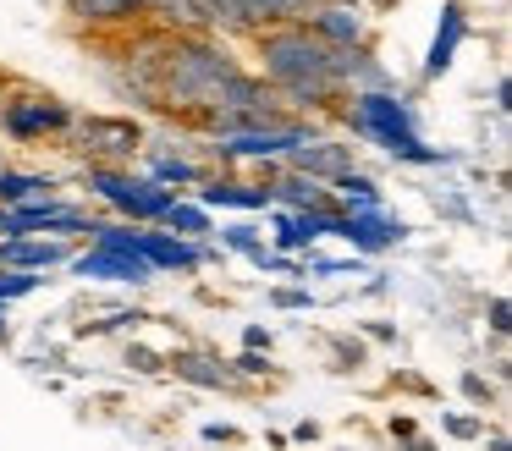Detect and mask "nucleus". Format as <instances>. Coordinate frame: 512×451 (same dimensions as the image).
<instances>
[{
    "label": "nucleus",
    "mask_w": 512,
    "mask_h": 451,
    "mask_svg": "<svg viewBox=\"0 0 512 451\" xmlns=\"http://www.w3.org/2000/svg\"><path fill=\"white\" fill-rule=\"evenodd\" d=\"M199 209H270L265 182H243V176H204L199 182Z\"/></svg>",
    "instance_id": "4468645a"
},
{
    "label": "nucleus",
    "mask_w": 512,
    "mask_h": 451,
    "mask_svg": "<svg viewBox=\"0 0 512 451\" xmlns=\"http://www.w3.org/2000/svg\"><path fill=\"white\" fill-rule=\"evenodd\" d=\"M50 193H61V182L50 171H17V165L0 171V209L34 204V198H50Z\"/></svg>",
    "instance_id": "f3484780"
},
{
    "label": "nucleus",
    "mask_w": 512,
    "mask_h": 451,
    "mask_svg": "<svg viewBox=\"0 0 512 451\" xmlns=\"http://www.w3.org/2000/svg\"><path fill=\"white\" fill-rule=\"evenodd\" d=\"M6 165H12V160H6V143H0V171H6Z\"/></svg>",
    "instance_id": "c85d7f7f"
},
{
    "label": "nucleus",
    "mask_w": 512,
    "mask_h": 451,
    "mask_svg": "<svg viewBox=\"0 0 512 451\" xmlns=\"http://www.w3.org/2000/svg\"><path fill=\"white\" fill-rule=\"evenodd\" d=\"M336 116L347 121V132H358L364 143L386 149L391 160H413V165H435L441 154L419 143V121H413L408 99L397 88H380V94H347Z\"/></svg>",
    "instance_id": "7ed1b4c3"
},
{
    "label": "nucleus",
    "mask_w": 512,
    "mask_h": 451,
    "mask_svg": "<svg viewBox=\"0 0 512 451\" xmlns=\"http://www.w3.org/2000/svg\"><path fill=\"white\" fill-rule=\"evenodd\" d=\"M67 11L89 33H133L149 22V0H67Z\"/></svg>",
    "instance_id": "9d476101"
},
{
    "label": "nucleus",
    "mask_w": 512,
    "mask_h": 451,
    "mask_svg": "<svg viewBox=\"0 0 512 451\" xmlns=\"http://www.w3.org/2000/svg\"><path fill=\"white\" fill-rule=\"evenodd\" d=\"M67 264L72 275H100V281H155V270L144 259H127V253H111V248H89Z\"/></svg>",
    "instance_id": "dca6fc26"
},
{
    "label": "nucleus",
    "mask_w": 512,
    "mask_h": 451,
    "mask_svg": "<svg viewBox=\"0 0 512 451\" xmlns=\"http://www.w3.org/2000/svg\"><path fill=\"white\" fill-rule=\"evenodd\" d=\"M72 121H78V110L34 83H12V94L0 105V132L12 143H61L72 132Z\"/></svg>",
    "instance_id": "20e7f679"
},
{
    "label": "nucleus",
    "mask_w": 512,
    "mask_h": 451,
    "mask_svg": "<svg viewBox=\"0 0 512 451\" xmlns=\"http://www.w3.org/2000/svg\"><path fill=\"white\" fill-rule=\"evenodd\" d=\"M232 72H243V61L226 50V39H215V33H166V50H160L155 66V110L199 121Z\"/></svg>",
    "instance_id": "f03ea898"
},
{
    "label": "nucleus",
    "mask_w": 512,
    "mask_h": 451,
    "mask_svg": "<svg viewBox=\"0 0 512 451\" xmlns=\"http://www.w3.org/2000/svg\"><path fill=\"white\" fill-rule=\"evenodd\" d=\"M177 374H182V380H193V385H232V380H237L226 363L204 358V352H182V358H177Z\"/></svg>",
    "instance_id": "6ab92c4d"
},
{
    "label": "nucleus",
    "mask_w": 512,
    "mask_h": 451,
    "mask_svg": "<svg viewBox=\"0 0 512 451\" xmlns=\"http://www.w3.org/2000/svg\"><path fill=\"white\" fill-rule=\"evenodd\" d=\"M331 237L353 242V248L375 253V248H391V242L402 237V220H391L386 209H353V215H336Z\"/></svg>",
    "instance_id": "f8f14e48"
},
{
    "label": "nucleus",
    "mask_w": 512,
    "mask_h": 451,
    "mask_svg": "<svg viewBox=\"0 0 512 451\" xmlns=\"http://www.w3.org/2000/svg\"><path fill=\"white\" fill-rule=\"evenodd\" d=\"M507 325H512V308H507V297H496V303H490V330L507 336Z\"/></svg>",
    "instance_id": "4be33fe9"
},
{
    "label": "nucleus",
    "mask_w": 512,
    "mask_h": 451,
    "mask_svg": "<svg viewBox=\"0 0 512 451\" xmlns=\"http://www.w3.org/2000/svg\"><path fill=\"white\" fill-rule=\"evenodd\" d=\"M446 429H452V435H479V424H474V418H446Z\"/></svg>",
    "instance_id": "393cba45"
},
{
    "label": "nucleus",
    "mask_w": 512,
    "mask_h": 451,
    "mask_svg": "<svg viewBox=\"0 0 512 451\" xmlns=\"http://www.w3.org/2000/svg\"><path fill=\"white\" fill-rule=\"evenodd\" d=\"M303 28L314 33V39H325L331 50H353V44H369V17L358 0H320V6L309 11V22Z\"/></svg>",
    "instance_id": "6e6552de"
},
{
    "label": "nucleus",
    "mask_w": 512,
    "mask_h": 451,
    "mask_svg": "<svg viewBox=\"0 0 512 451\" xmlns=\"http://www.w3.org/2000/svg\"><path fill=\"white\" fill-rule=\"evenodd\" d=\"M243 341H248V352H259V347H270V330H265V325H248Z\"/></svg>",
    "instance_id": "5701e85b"
},
{
    "label": "nucleus",
    "mask_w": 512,
    "mask_h": 451,
    "mask_svg": "<svg viewBox=\"0 0 512 451\" xmlns=\"http://www.w3.org/2000/svg\"><path fill=\"white\" fill-rule=\"evenodd\" d=\"M463 391H468V396H490V385L479 380V374H468V380H463Z\"/></svg>",
    "instance_id": "bb28decb"
},
{
    "label": "nucleus",
    "mask_w": 512,
    "mask_h": 451,
    "mask_svg": "<svg viewBox=\"0 0 512 451\" xmlns=\"http://www.w3.org/2000/svg\"><path fill=\"white\" fill-rule=\"evenodd\" d=\"M12 83H17L12 72H0V105H6V94H12Z\"/></svg>",
    "instance_id": "cd10ccee"
},
{
    "label": "nucleus",
    "mask_w": 512,
    "mask_h": 451,
    "mask_svg": "<svg viewBox=\"0 0 512 451\" xmlns=\"http://www.w3.org/2000/svg\"><path fill=\"white\" fill-rule=\"evenodd\" d=\"M281 308H309V292H276Z\"/></svg>",
    "instance_id": "a878e982"
},
{
    "label": "nucleus",
    "mask_w": 512,
    "mask_h": 451,
    "mask_svg": "<svg viewBox=\"0 0 512 451\" xmlns=\"http://www.w3.org/2000/svg\"><path fill=\"white\" fill-rule=\"evenodd\" d=\"M468 39V22L457 6H441V28H435V44H430V61H424V77H441L446 66L457 61V44Z\"/></svg>",
    "instance_id": "a211bd4d"
},
{
    "label": "nucleus",
    "mask_w": 512,
    "mask_h": 451,
    "mask_svg": "<svg viewBox=\"0 0 512 451\" xmlns=\"http://www.w3.org/2000/svg\"><path fill=\"white\" fill-rule=\"evenodd\" d=\"M309 138H320V127L303 121V116H287V121H276V127H248V132H232V138H215L210 154L221 165H281Z\"/></svg>",
    "instance_id": "423d86ee"
},
{
    "label": "nucleus",
    "mask_w": 512,
    "mask_h": 451,
    "mask_svg": "<svg viewBox=\"0 0 512 451\" xmlns=\"http://www.w3.org/2000/svg\"><path fill=\"white\" fill-rule=\"evenodd\" d=\"M221 242H226L232 253H259V248H265L254 226H226V231H221Z\"/></svg>",
    "instance_id": "412c9836"
},
{
    "label": "nucleus",
    "mask_w": 512,
    "mask_h": 451,
    "mask_svg": "<svg viewBox=\"0 0 512 451\" xmlns=\"http://www.w3.org/2000/svg\"><path fill=\"white\" fill-rule=\"evenodd\" d=\"M232 374H265V358H259V352H243V358H237V369Z\"/></svg>",
    "instance_id": "b1692460"
},
{
    "label": "nucleus",
    "mask_w": 512,
    "mask_h": 451,
    "mask_svg": "<svg viewBox=\"0 0 512 451\" xmlns=\"http://www.w3.org/2000/svg\"><path fill=\"white\" fill-rule=\"evenodd\" d=\"M259 55V77L276 88V99L287 105V116H336L342 110V88L331 72V44L314 39L303 22H276V28H259L254 39Z\"/></svg>",
    "instance_id": "f257e3e1"
},
{
    "label": "nucleus",
    "mask_w": 512,
    "mask_h": 451,
    "mask_svg": "<svg viewBox=\"0 0 512 451\" xmlns=\"http://www.w3.org/2000/svg\"><path fill=\"white\" fill-rule=\"evenodd\" d=\"M72 259V248L61 237H6L0 242V270H28V275H39V270H56V264H67Z\"/></svg>",
    "instance_id": "ddd939ff"
},
{
    "label": "nucleus",
    "mask_w": 512,
    "mask_h": 451,
    "mask_svg": "<svg viewBox=\"0 0 512 451\" xmlns=\"http://www.w3.org/2000/svg\"><path fill=\"white\" fill-rule=\"evenodd\" d=\"M281 165H287V171H303V176H314V182L331 187L342 171H353V154H347V143H336V138H325V132H320V138L298 143V149H292Z\"/></svg>",
    "instance_id": "9b49d317"
},
{
    "label": "nucleus",
    "mask_w": 512,
    "mask_h": 451,
    "mask_svg": "<svg viewBox=\"0 0 512 451\" xmlns=\"http://www.w3.org/2000/svg\"><path fill=\"white\" fill-rule=\"evenodd\" d=\"M149 149V182H160V187H171V193H177V187H199L204 176H210V165L204 160H193V154H177V149H155V143H144Z\"/></svg>",
    "instance_id": "2eb2a0df"
},
{
    "label": "nucleus",
    "mask_w": 512,
    "mask_h": 451,
    "mask_svg": "<svg viewBox=\"0 0 512 451\" xmlns=\"http://www.w3.org/2000/svg\"><path fill=\"white\" fill-rule=\"evenodd\" d=\"M160 226H166V231H177V237H204V231H210V209L171 198V209L160 215Z\"/></svg>",
    "instance_id": "aec40b11"
},
{
    "label": "nucleus",
    "mask_w": 512,
    "mask_h": 451,
    "mask_svg": "<svg viewBox=\"0 0 512 451\" xmlns=\"http://www.w3.org/2000/svg\"><path fill=\"white\" fill-rule=\"evenodd\" d=\"M138 259L149 264V270H182V275H193L204 259H210V248H199L193 237H177V231H138Z\"/></svg>",
    "instance_id": "1a4fd4ad"
},
{
    "label": "nucleus",
    "mask_w": 512,
    "mask_h": 451,
    "mask_svg": "<svg viewBox=\"0 0 512 451\" xmlns=\"http://www.w3.org/2000/svg\"><path fill=\"white\" fill-rule=\"evenodd\" d=\"M83 182H89L94 198H105V204L122 220H133V226H160V215H166L171 198H177L171 187L138 176L133 165H83Z\"/></svg>",
    "instance_id": "39448f33"
},
{
    "label": "nucleus",
    "mask_w": 512,
    "mask_h": 451,
    "mask_svg": "<svg viewBox=\"0 0 512 451\" xmlns=\"http://www.w3.org/2000/svg\"><path fill=\"white\" fill-rule=\"evenodd\" d=\"M67 138L89 165H133V154H144L149 143L133 116H78Z\"/></svg>",
    "instance_id": "0eeeda50"
}]
</instances>
